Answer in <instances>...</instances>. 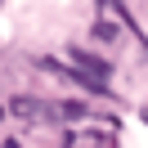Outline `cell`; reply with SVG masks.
Wrapping results in <instances>:
<instances>
[{
    "mask_svg": "<svg viewBox=\"0 0 148 148\" xmlns=\"http://www.w3.org/2000/svg\"><path fill=\"white\" fill-rule=\"evenodd\" d=\"M144 126H148V108H144Z\"/></svg>",
    "mask_w": 148,
    "mask_h": 148,
    "instance_id": "6da1fadb",
    "label": "cell"
},
{
    "mask_svg": "<svg viewBox=\"0 0 148 148\" xmlns=\"http://www.w3.org/2000/svg\"><path fill=\"white\" fill-rule=\"evenodd\" d=\"M5 148H14V144H5Z\"/></svg>",
    "mask_w": 148,
    "mask_h": 148,
    "instance_id": "7a4b0ae2",
    "label": "cell"
}]
</instances>
